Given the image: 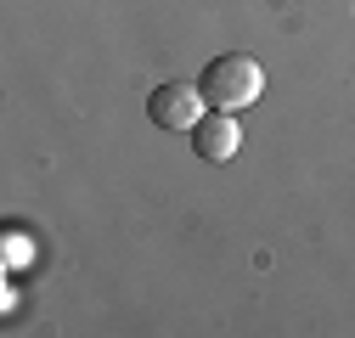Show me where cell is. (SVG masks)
I'll return each instance as SVG.
<instances>
[{"instance_id":"cell-2","label":"cell","mask_w":355,"mask_h":338,"mask_svg":"<svg viewBox=\"0 0 355 338\" xmlns=\"http://www.w3.org/2000/svg\"><path fill=\"white\" fill-rule=\"evenodd\" d=\"M147 113H153V124H158V130H192V124L209 113V102H203V91H198V84L169 79V84H158V91L147 96Z\"/></svg>"},{"instance_id":"cell-1","label":"cell","mask_w":355,"mask_h":338,"mask_svg":"<svg viewBox=\"0 0 355 338\" xmlns=\"http://www.w3.org/2000/svg\"><path fill=\"white\" fill-rule=\"evenodd\" d=\"M198 91H203V102H209L214 113H243V107H254L259 91H265V68H259L248 51H226V57H214V62L203 68Z\"/></svg>"},{"instance_id":"cell-3","label":"cell","mask_w":355,"mask_h":338,"mask_svg":"<svg viewBox=\"0 0 355 338\" xmlns=\"http://www.w3.org/2000/svg\"><path fill=\"white\" fill-rule=\"evenodd\" d=\"M237 141H243V130H237V118L232 113H203L198 124H192V152L203 158V163H226V158H237Z\"/></svg>"}]
</instances>
